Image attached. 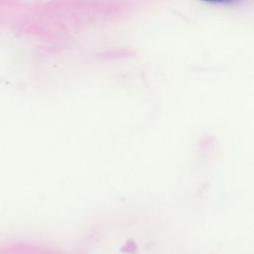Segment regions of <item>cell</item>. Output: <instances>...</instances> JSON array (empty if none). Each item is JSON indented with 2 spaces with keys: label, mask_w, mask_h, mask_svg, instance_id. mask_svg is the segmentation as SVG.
<instances>
[{
  "label": "cell",
  "mask_w": 254,
  "mask_h": 254,
  "mask_svg": "<svg viewBox=\"0 0 254 254\" xmlns=\"http://www.w3.org/2000/svg\"><path fill=\"white\" fill-rule=\"evenodd\" d=\"M200 1L210 3V4H218V5H233L238 3L240 0H200Z\"/></svg>",
  "instance_id": "obj_1"
}]
</instances>
